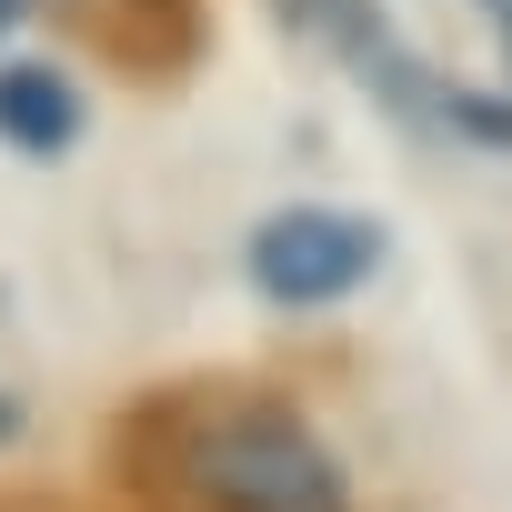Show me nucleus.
Instances as JSON below:
<instances>
[{
  "label": "nucleus",
  "instance_id": "nucleus-6",
  "mask_svg": "<svg viewBox=\"0 0 512 512\" xmlns=\"http://www.w3.org/2000/svg\"><path fill=\"white\" fill-rule=\"evenodd\" d=\"M11 21H21V0H0V31H11Z\"/></svg>",
  "mask_w": 512,
  "mask_h": 512
},
{
  "label": "nucleus",
  "instance_id": "nucleus-2",
  "mask_svg": "<svg viewBox=\"0 0 512 512\" xmlns=\"http://www.w3.org/2000/svg\"><path fill=\"white\" fill-rule=\"evenodd\" d=\"M372 262H382V231L362 211H272L262 231H251V282H262L282 312L342 302Z\"/></svg>",
  "mask_w": 512,
  "mask_h": 512
},
{
  "label": "nucleus",
  "instance_id": "nucleus-5",
  "mask_svg": "<svg viewBox=\"0 0 512 512\" xmlns=\"http://www.w3.org/2000/svg\"><path fill=\"white\" fill-rule=\"evenodd\" d=\"M482 21H492V41L512 51V0H482Z\"/></svg>",
  "mask_w": 512,
  "mask_h": 512
},
{
  "label": "nucleus",
  "instance_id": "nucleus-4",
  "mask_svg": "<svg viewBox=\"0 0 512 512\" xmlns=\"http://www.w3.org/2000/svg\"><path fill=\"white\" fill-rule=\"evenodd\" d=\"M81 11H91L111 41H151V31H181V0H81Z\"/></svg>",
  "mask_w": 512,
  "mask_h": 512
},
{
  "label": "nucleus",
  "instance_id": "nucleus-1",
  "mask_svg": "<svg viewBox=\"0 0 512 512\" xmlns=\"http://www.w3.org/2000/svg\"><path fill=\"white\" fill-rule=\"evenodd\" d=\"M191 482L221 502V512H342V462L322 452V432L282 402H231V412H201L191 442H181Z\"/></svg>",
  "mask_w": 512,
  "mask_h": 512
},
{
  "label": "nucleus",
  "instance_id": "nucleus-3",
  "mask_svg": "<svg viewBox=\"0 0 512 512\" xmlns=\"http://www.w3.org/2000/svg\"><path fill=\"white\" fill-rule=\"evenodd\" d=\"M71 131H81V91L61 71H41V61L0 71V141L11 151H71Z\"/></svg>",
  "mask_w": 512,
  "mask_h": 512
}]
</instances>
